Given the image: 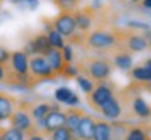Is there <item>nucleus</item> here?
I'll return each instance as SVG.
<instances>
[{
    "instance_id": "obj_15",
    "label": "nucleus",
    "mask_w": 151,
    "mask_h": 140,
    "mask_svg": "<svg viewBox=\"0 0 151 140\" xmlns=\"http://www.w3.org/2000/svg\"><path fill=\"white\" fill-rule=\"evenodd\" d=\"M9 65L18 74H28V71H29V56L24 51H14V52H11Z\"/></svg>"
},
{
    "instance_id": "obj_16",
    "label": "nucleus",
    "mask_w": 151,
    "mask_h": 140,
    "mask_svg": "<svg viewBox=\"0 0 151 140\" xmlns=\"http://www.w3.org/2000/svg\"><path fill=\"white\" fill-rule=\"evenodd\" d=\"M55 100L60 104H66L67 107H78L80 98L69 87H59L55 91Z\"/></svg>"
},
{
    "instance_id": "obj_37",
    "label": "nucleus",
    "mask_w": 151,
    "mask_h": 140,
    "mask_svg": "<svg viewBox=\"0 0 151 140\" xmlns=\"http://www.w3.org/2000/svg\"><path fill=\"white\" fill-rule=\"evenodd\" d=\"M143 65H144L146 67H148V69L151 70V58H148V59L144 60V63H143Z\"/></svg>"
},
{
    "instance_id": "obj_12",
    "label": "nucleus",
    "mask_w": 151,
    "mask_h": 140,
    "mask_svg": "<svg viewBox=\"0 0 151 140\" xmlns=\"http://www.w3.org/2000/svg\"><path fill=\"white\" fill-rule=\"evenodd\" d=\"M95 121H97V118H94L92 115H88L86 112L83 113L77 132L73 136V140H92L94 129H95Z\"/></svg>"
},
{
    "instance_id": "obj_10",
    "label": "nucleus",
    "mask_w": 151,
    "mask_h": 140,
    "mask_svg": "<svg viewBox=\"0 0 151 140\" xmlns=\"http://www.w3.org/2000/svg\"><path fill=\"white\" fill-rule=\"evenodd\" d=\"M65 123H66V112L62 111L60 108H56V109H52L46 115V118L43 119L42 125H41V130L43 133L49 135L53 130L65 126Z\"/></svg>"
},
{
    "instance_id": "obj_24",
    "label": "nucleus",
    "mask_w": 151,
    "mask_h": 140,
    "mask_svg": "<svg viewBox=\"0 0 151 140\" xmlns=\"http://www.w3.org/2000/svg\"><path fill=\"white\" fill-rule=\"evenodd\" d=\"M84 0H56L55 4L59 9V11H67V13H74L80 9L81 3Z\"/></svg>"
},
{
    "instance_id": "obj_3",
    "label": "nucleus",
    "mask_w": 151,
    "mask_h": 140,
    "mask_svg": "<svg viewBox=\"0 0 151 140\" xmlns=\"http://www.w3.org/2000/svg\"><path fill=\"white\" fill-rule=\"evenodd\" d=\"M116 92H118L116 84L111 79L101 81V83H97L95 87H94V90L90 94H87V104L94 111L99 112V109L108 102L109 100H112L116 95Z\"/></svg>"
},
{
    "instance_id": "obj_32",
    "label": "nucleus",
    "mask_w": 151,
    "mask_h": 140,
    "mask_svg": "<svg viewBox=\"0 0 151 140\" xmlns=\"http://www.w3.org/2000/svg\"><path fill=\"white\" fill-rule=\"evenodd\" d=\"M11 58V52L7 48L0 45V65H9Z\"/></svg>"
},
{
    "instance_id": "obj_18",
    "label": "nucleus",
    "mask_w": 151,
    "mask_h": 140,
    "mask_svg": "<svg viewBox=\"0 0 151 140\" xmlns=\"http://www.w3.org/2000/svg\"><path fill=\"white\" fill-rule=\"evenodd\" d=\"M45 58H46V60L49 62L50 67L53 69V71L56 73V76H58V77H60L62 71H63V69H65V66L67 65V63L65 62V59H63L62 51H60V49L52 48L48 53L45 55Z\"/></svg>"
},
{
    "instance_id": "obj_26",
    "label": "nucleus",
    "mask_w": 151,
    "mask_h": 140,
    "mask_svg": "<svg viewBox=\"0 0 151 140\" xmlns=\"http://www.w3.org/2000/svg\"><path fill=\"white\" fill-rule=\"evenodd\" d=\"M1 140H25V133L16 128H3L1 129Z\"/></svg>"
},
{
    "instance_id": "obj_40",
    "label": "nucleus",
    "mask_w": 151,
    "mask_h": 140,
    "mask_svg": "<svg viewBox=\"0 0 151 140\" xmlns=\"http://www.w3.org/2000/svg\"><path fill=\"white\" fill-rule=\"evenodd\" d=\"M147 41H148V48L151 49V32L147 35Z\"/></svg>"
},
{
    "instance_id": "obj_42",
    "label": "nucleus",
    "mask_w": 151,
    "mask_h": 140,
    "mask_svg": "<svg viewBox=\"0 0 151 140\" xmlns=\"http://www.w3.org/2000/svg\"><path fill=\"white\" fill-rule=\"evenodd\" d=\"M3 1H4V0H0V4H1V3H3Z\"/></svg>"
},
{
    "instance_id": "obj_14",
    "label": "nucleus",
    "mask_w": 151,
    "mask_h": 140,
    "mask_svg": "<svg viewBox=\"0 0 151 140\" xmlns=\"http://www.w3.org/2000/svg\"><path fill=\"white\" fill-rule=\"evenodd\" d=\"M59 108L58 105H52V102H48V101H41V102H29V113L32 116L34 122L38 125H42L43 119L46 118L52 109H56Z\"/></svg>"
},
{
    "instance_id": "obj_7",
    "label": "nucleus",
    "mask_w": 151,
    "mask_h": 140,
    "mask_svg": "<svg viewBox=\"0 0 151 140\" xmlns=\"http://www.w3.org/2000/svg\"><path fill=\"white\" fill-rule=\"evenodd\" d=\"M52 24H53L55 30L65 39H69L77 31V25H76V20L73 13L60 11L58 16L52 18Z\"/></svg>"
},
{
    "instance_id": "obj_27",
    "label": "nucleus",
    "mask_w": 151,
    "mask_h": 140,
    "mask_svg": "<svg viewBox=\"0 0 151 140\" xmlns=\"http://www.w3.org/2000/svg\"><path fill=\"white\" fill-rule=\"evenodd\" d=\"M48 35V39H49V43H50V46L55 49H63V46L66 45V39L62 35H60L56 30H52V31H49V32H45Z\"/></svg>"
},
{
    "instance_id": "obj_30",
    "label": "nucleus",
    "mask_w": 151,
    "mask_h": 140,
    "mask_svg": "<svg viewBox=\"0 0 151 140\" xmlns=\"http://www.w3.org/2000/svg\"><path fill=\"white\" fill-rule=\"evenodd\" d=\"M62 55L66 63H73L74 62V51L71 48V43H66L62 49Z\"/></svg>"
},
{
    "instance_id": "obj_33",
    "label": "nucleus",
    "mask_w": 151,
    "mask_h": 140,
    "mask_svg": "<svg viewBox=\"0 0 151 140\" xmlns=\"http://www.w3.org/2000/svg\"><path fill=\"white\" fill-rule=\"evenodd\" d=\"M127 27L132 30V28H136V30H148V24L146 22H140V21H129L127 22Z\"/></svg>"
},
{
    "instance_id": "obj_28",
    "label": "nucleus",
    "mask_w": 151,
    "mask_h": 140,
    "mask_svg": "<svg viewBox=\"0 0 151 140\" xmlns=\"http://www.w3.org/2000/svg\"><path fill=\"white\" fill-rule=\"evenodd\" d=\"M48 140H73V135L66 126H62L59 129L53 130L52 133H49Z\"/></svg>"
},
{
    "instance_id": "obj_21",
    "label": "nucleus",
    "mask_w": 151,
    "mask_h": 140,
    "mask_svg": "<svg viewBox=\"0 0 151 140\" xmlns=\"http://www.w3.org/2000/svg\"><path fill=\"white\" fill-rule=\"evenodd\" d=\"M129 76H130V79L133 81H136V83H147V81H151V70L148 67H146L144 65L132 67L129 70Z\"/></svg>"
},
{
    "instance_id": "obj_5",
    "label": "nucleus",
    "mask_w": 151,
    "mask_h": 140,
    "mask_svg": "<svg viewBox=\"0 0 151 140\" xmlns=\"http://www.w3.org/2000/svg\"><path fill=\"white\" fill-rule=\"evenodd\" d=\"M148 48L147 35L133 30H120V51L129 53L143 52Z\"/></svg>"
},
{
    "instance_id": "obj_17",
    "label": "nucleus",
    "mask_w": 151,
    "mask_h": 140,
    "mask_svg": "<svg viewBox=\"0 0 151 140\" xmlns=\"http://www.w3.org/2000/svg\"><path fill=\"white\" fill-rule=\"evenodd\" d=\"M66 112V123L65 126L71 132V135L74 136L76 132H77V128H78V123H80V119L83 116L84 111L78 107H69L67 109H65Z\"/></svg>"
},
{
    "instance_id": "obj_25",
    "label": "nucleus",
    "mask_w": 151,
    "mask_h": 140,
    "mask_svg": "<svg viewBox=\"0 0 151 140\" xmlns=\"http://www.w3.org/2000/svg\"><path fill=\"white\" fill-rule=\"evenodd\" d=\"M76 81H77V84H78V87L81 88V91L84 92V94H90V92L94 90V87H95V81L91 80L88 76L83 74V73H80V74L76 77Z\"/></svg>"
},
{
    "instance_id": "obj_39",
    "label": "nucleus",
    "mask_w": 151,
    "mask_h": 140,
    "mask_svg": "<svg viewBox=\"0 0 151 140\" xmlns=\"http://www.w3.org/2000/svg\"><path fill=\"white\" fill-rule=\"evenodd\" d=\"M132 4H141V0H127Z\"/></svg>"
},
{
    "instance_id": "obj_19",
    "label": "nucleus",
    "mask_w": 151,
    "mask_h": 140,
    "mask_svg": "<svg viewBox=\"0 0 151 140\" xmlns=\"http://www.w3.org/2000/svg\"><path fill=\"white\" fill-rule=\"evenodd\" d=\"M92 140H112V126L109 121L97 119Z\"/></svg>"
},
{
    "instance_id": "obj_43",
    "label": "nucleus",
    "mask_w": 151,
    "mask_h": 140,
    "mask_svg": "<svg viewBox=\"0 0 151 140\" xmlns=\"http://www.w3.org/2000/svg\"><path fill=\"white\" fill-rule=\"evenodd\" d=\"M52 1H53V3H55V1H56V0H52Z\"/></svg>"
},
{
    "instance_id": "obj_20",
    "label": "nucleus",
    "mask_w": 151,
    "mask_h": 140,
    "mask_svg": "<svg viewBox=\"0 0 151 140\" xmlns=\"http://www.w3.org/2000/svg\"><path fill=\"white\" fill-rule=\"evenodd\" d=\"M112 63L115 67L120 70H130L133 65V59H132V53L126 52V51H118L112 55Z\"/></svg>"
},
{
    "instance_id": "obj_1",
    "label": "nucleus",
    "mask_w": 151,
    "mask_h": 140,
    "mask_svg": "<svg viewBox=\"0 0 151 140\" xmlns=\"http://www.w3.org/2000/svg\"><path fill=\"white\" fill-rule=\"evenodd\" d=\"M81 46L95 52L112 56L115 52L120 51V30L108 27H97L86 35Z\"/></svg>"
},
{
    "instance_id": "obj_4",
    "label": "nucleus",
    "mask_w": 151,
    "mask_h": 140,
    "mask_svg": "<svg viewBox=\"0 0 151 140\" xmlns=\"http://www.w3.org/2000/svg\"><path fill=\"white\" fill-rule=\"evenodd\" d=\"M9 122H10L11 128L21 130L22 133H25V135L31 133L32 130H35L38 128L37 123L34 122L31 113H29V102H21L20 101L18 107L14 111V113L11 115Z\"/></svg>"
},
{
    "instance_id": "obj_22",
    "label": "nucleus",
    "mask_w": 151,
    "mask_h": 140,
    "mask_svg": "<svg viewBox=\"0 0 151 140\" xmlns=\"http://www.w3.org/2000/svg\"><path fill=\"white\" fill-rule=\"evenodd\" d=\"M124 140H148L146 126H143V125H133L132 126L130 125Z\"/></svg>"
},
{
    "instance_id": "obj_38",
    "label": "nucleus",
    "mask_w": 151,
    "mask_h": 140,
    "mask_svg": "<svg viewBox=\"0 0 151 140\" xmlns=\"http://www.w3.org/2000/svg\"><path fill=\"white\" fill-rule=\"evenodd\" d=\"M13 4H22V3H25L27 0H10Z\"/></svg>"
},
{
    "instance_id": "obj_9",
    "label": "nucleus",
    "mask_w": 151,
    "mask_h": 140,
    "mask_svg": "<svg viewBox=\"0 0 151 140\" xmlns=\"http://www.w3.org/2000/svg\"><path fill=\"white\" fill-rule=\"evenodd\" d=\"M76 20V25H77V31L83 34H88L94 27V20H95V10H92L91 7L87 9H78L73 13Z\"/></svg>"
},
{
    "instance_id": "obj_23",
    "label": "nucleus",
    "mask_w": 151,
    "mask_h": 140,
    "mask_svg": "<svg viewBox=\"0 0 151 140\" xmlns=\"http://www.w3.org/2000/svg\"><path fill=\"white\" fill-rule=\"evenodd\" d=\"M111 126H112V140H124L130 125L126 122L113 121V122H111Z\"/></svg>"
},
{
    "instance_id": "obj_41",
    "label": "nucleus",
    "mask_w": 151,
    "mask_h": 140,
    "mask_svg": "<svg viewBox=\"0 0 151 140\" xmlns=\"http://www.w3.org/2000/svg\"><path fill=\"white\" fill-rule=\"evenodd\" d=\"M1 129H3V128H0V140H1Z\"/></svg>"
},
{
    "instance_id": "obj_34",
    "label": "nucleus",
    "mask_w": 151,
    "mask_h": 140,
    "mask_svg": "<svg viewBox=\"0 0 151 140\" xmlns=\"http://www.w3.org/2000/svg\"><path fill=\"white\" fill-rule=\"evenodd\" d=\"M6 76H7V65H0V83L4 84Z\"/></svg>"
},
{
    "instance_id": "obj_31",
    "label": "nucleus",
    "mask_w": 151,
    "mask_h": 140,
    "mask_svg": "<svg viewBox=\"0 0 151 140\" xmlns=\"http://www.w3.org/2000/svg\"><path fill=\"white\" fill-rule=\"evenodd\" d=\"M25 140H48V135L43 133L42 130L37 128V129L32 130L31 133L25 135Z\"/></svg>"
},
{
    "instance_id": "obj_11",
    "label": "nucleus",
    "mask_w": 151,
    "mask_h": 140,
    "mask_svg": "<svg viewBox=\"0 0 151 140\" xmlns=\"http://www.w3.org/2000/svg\"><path fill=\"white\" fill-rule=\"evenodd\" d=\"M20 104V100L14 97L13 94L0 91V122L10 121L11 115L14 113Z\"/></svg>"
},
{
    "instance_id": "obj_6",
    "label": "nucleus",
    "mask_w": 151,
    "mask_h": 140,
    "mask_svg": "<svg viewBox=\"0 0 151 140\" xmlns=\"http://www.w3.org/2000/svg\"><path fill=\"white\" fill-rule=\"evenodd\" d=\"M28 73L37 83L58 79V76L53 71V69L50 67L46 58L41 56V55L29 56V71Z\"/></svg>"
},
{
    "instance_id": "obj_8",
    "label": "nucleus",
    "mask_w": 151,
    "mask_h": 140,
    "mask_svg": "<svg viewBox=\"0 0 151 140\" xmlns=\"http://www.w3.org/2000/svg\"><path fill=\"white\" fill-rule=\"evenodd\" d=\"M50 49H52V46H50V43H49L48 35L45 32H39L25 43L24 52H25L28 56H34V55L45 56Z\"/></svg>"
},
{
    "instance_id": "obj_36",
    "label": "nucleus",
    "mask_w": 151,
    "mask_h": 140,
    "mask_svg": "<svg viewBox=\"0 0 151 140\" xmlns=\"http://www.w3.org/2000/svg\"><path fill=\"white\" fill-rule=\"evenodd\" d=\"M146 132H147V136H148V140H151V125L146 126Z\"/></svg>"
},
{
    "instance_id": "obj_13",
    "label": "nucleus",
    "mask_w": 151,
    "mask_h": 140,
    "mask_svg": "<svg viewBox=\"0 0 151 140\" xmlns=\"http://www.w3.org/2000/svg\"><path fill=\"white\" fill-rule=\"evenodd\" d=\"M99 113H102V116L106 121H119V119L123 116V105L120 102L118 95H115L112 100H109L108 102L105 104L101 109H99Z\"/></svg>"
},
{
    "instance_id": "obj_29",
    "label": "nucleus",
    "mask_w": 151,
    "mask_h": 140,
    "mask_svg": "<svg viewBox=\"0 0 151 140\" xmlns=\"http://www.w3.org/2000/svg\"><path fill=\"white\" fill-rule=\"evenodd\" d=\"M78 74H80V71H78L77 65H76V63H67V65L65 66L63 71H62L60 77H63L66 80H71V79H76Z\"/></svg>"
},
{
    "instance_id": "obj_35",
    "label": "nucleus",
    "mask_w": 151,
    "mask_h": 140,
    "mask_svg": "<svg viewBox=\"0 0 151 140\" xmlns=\"http://www.w3.org/2000/svg\"><path fill=\"white\" fill-rule=\"evenodd\" d=\"M141 6L144 9H151V0H141Z\"/></svg>"
},
{
    "instance_id": "obj_2",
    "label": "nucleus",
    "mask_w": 151,
    "mask_h": 140,
    "mask_svg": "<svg viewBox=\"0 0 151 140\" xmlns=\"http://www.w3.org/2000/svg\"><path fill=\"white\" fill-rule=\"evenodd\" d=\"M76 65L80 73L88 76L95 83L109 80L115 69L112 59L108 56H84L77 60Z\"/></svg>"
}]
</instances>
